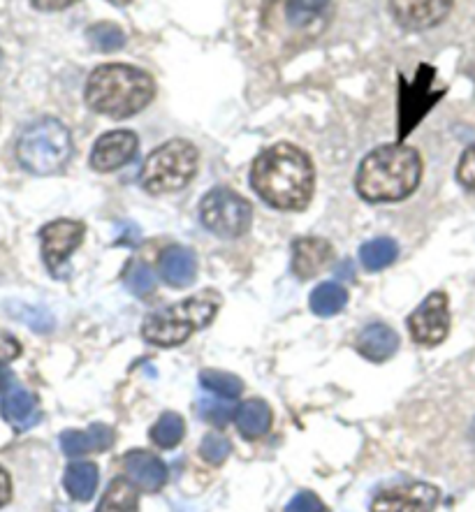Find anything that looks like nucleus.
Segmentation results:
<instances>
[{
	"instance_id": "obj_24",
	"label": "nucleus",
	"mask_w": 475,
	"mask_h": 512,
	"mask_svg": "<svg viewBox=\"0 0 475 512\" xmlns=\"http://www.w3.org/2000/svg\"><path fill=\"white\" fill-rule=\"evenodd\" d=\"M184 418L179 413H163L158 418V422L151 427V441L163 450H172L177 448L184 438Z\"/></svg>"
},
{
	"instance_id": "obj_21",
	"label": "nucleus",
	"mask_w": 475,
	"mask_h": 512,
	"mask_svg": "<svg viewBox=\"0 0 475 512\" xmlns=\"http://www.w3.org/2000/svg\"><path fill=\"white\" fill-rule=\"evenodd\" d=\"M140 510V494H137L135 482L126 478H114L107 487L105 496L98 503L95 512H137Z\"/></svg>"
},
{
	"instance_id": "obj_2",
	"label": "nucleus",
	"mask_w": 475,
	"mask_h": 512,
	"mask_svg": "<svg viewBox=\"0 0 475 512\" xmlns=\"http://www.w3.org/2000/svg\"><path fill=\"white\" fill-rule=\"evenodd\" d=\"M422 177L420 153L404 144L378 146L357 170V193L367 202H399L415 193Z\"/></svg>"
},
{
	"instance_id": "obj_4",
	"label": "nucleus",
	"mask_w": 475,
	"mask_h": 512,
	"mask_svg": "<svg viewBox=\"0 0 475 512\" xmlns=\"http://www.w3.org/2000/svg\"><path fill=\"white\" fill-rule=\"evenodd\" d=\"M221 304L223 299L218 292L204 290L200 295L184 299V302L151 313L142 325L144 339L153 346H179V343L188 341L197 329L211 325Z\"/></svg>"
},
{
	"instance_id": "obj_30",
	"label": "nucleus",
	"mask_w": 475,
	"mask_h": 512,
	"mask_svg": "<svg viewBox=\"0 0 475 512\" xmlns=\"http://www.w3.org/2000/svg\"><path fill=\"white\" fill-rule=\"evenodd\" d=\"M197 413H200L202 420H207L209 424H216V427H223L228 424L232 418V406L223 404V401H214V399H204L197 406Z\"/></svg>"
},
{
	"instance_id": "obj_32",
	"label": "nucleus",
	"mask_w": 475,
	"mask_h": 512,
	"mask_svg": "<svg viewBox=\"0 0 475 512\" xmlns=\"http://www.w3.org/2000/svg\"><path fill=\"white\" fill-rule=\"evenodd\" d=\"M457 179H459V184H462L466 190H471V193H475V144L469 146V149L464 151L462 160H459Z\"/></svg>"
},
{
	"instance_id": "obj_11",
	"label": "nucleus",
	"mask_w": 475,
	"mask_h": 512,
	"mask_svg": "<svg viewBox=\"0 0 475 512\" xmlns=\"http://www.w3.org/2000/svg\"><path fill=\"white\" fill-rule=\"evenodd\" d=\"M137 146H140V140L130 130H112V133H105L93 146L91 167L95 172L121 170L123 165H128L137 156Z\"/></svg>"
},
{
	"instance_id": "obj_34",
	"label": "nucleus",
	"mask_w": 475,
	"mask_h": 512,
	"mask_svg": "<svg viewBox=\"0 0 475 512\" xmlns=\"http://www.w3.org/2000/svg\"><path fill=\"white\" fill-rule=\"evenodd\" d=\"M21 355V343L7 332H0V367L17 360Z\"/></svg>"
},
{
	"instance_id": "obj_15",
	"label": "nucleus",
	"mask_w": 475,
	"mask_h": 512,
	"mask_svg": "<svg viewBox=\"0 0 475 512\" xmlns=\"http://www.w3.org/2000/svg\"><path fill=\"white\" fill-rule=\"evenodd\" d=\"M114 445V431L107 424L95 422L84 431H63L61 448L68 457L95 455V452H105Z\"/></svg>"
},
{
	"instance_id": "obj_38",
	"label": "nucleus",
	"mask_w": 475,
	"mask_h": 512,
	"mask_svg": "<svg viewBox=\"0 0 475 512\" xmlns=\"http://www.w3.org/2000/svg\"><path fill=\"white\" fill-rule=\"evenodd\" d=\"M109 3H112V5H119V7H123V5H128V3H130V0H109Z\"/></svg>"
},
{
	"instance_id": "obj_19",
	"label": "nucleus",
	"mask_w": 475,
	"mask_h": 512,
	"mask_svg": "<svg viewBox=\"0 0 475 512\" xmlns=\"http://www.w3.org/2000/svg\"><path fill=\"white\" fill-rule=\"evenodd\" d=\"M235 420L239 434L248 438V441H253V438L265 436L269 427H272V408L267 406V401L251 399L239 406Z\"/></svg>"
},
{
	"instance_id": "obj_13",
	"label": "nucleus",
	"mask_w": 475,
	"mask_h": 512,
	"mask_svg": "<svg viewBox=\"0 0 475 512\" xmlns=\"http://www.w3.org/2000/svg\"><path fill=\"white\" fill-rule=\"evenodd\" d=\"M334 258V248L330 241L318 237H302L292 244V272L299 279H311L323 272Z\"/></svg>"
},
{
	"instance_id": "obj_16",
	"label": "nucleus",
	"mask_w": 475,
	"mask_h": 512,
	"mask_svg": "<svg viewBox=\"0 0 475 512\" xmlns=\"http://www.w3.org/2000/svg\"><path fill=\"white\" fill-rule=\"evenodd\" d=\"M123 462H126L128 478L144 492H158L167 482V466L151 452L133 450L128 452Z\"/></svg>"
},
{
	"instance_id": "obj_5",
	"label": "nucleus",
	"mask_w": 475,
	"mask_h": 512,
	"mask_svg": "<svg viewBox=\"0 0 475 512\" xmlns=\"http://www.w3.org/2000/svg\"><path fill=\"white\" fill-rule=\"evenodd\" d=\"M72 156L70 130L56 119H40L21 133L17 158L24 170L47 177L63 170Z\"/></svg>"
},
{
	"instance_id": "obj_28",
	"label": "nucleus",
	"mask_w": 475,
	"mask_h": 512,
	"mask_svg": "<svg viewBox=\"0 0 475 512\" xmlns=\"http://www.w3.org/2000/svg\"><path fill=\"white\" fill-rule=\"evenodd\" d=\"M126 285L133 295L146 297L156 290V274H153V269L149 265H144V262H133V265L128 267Z\"/></svg>"
},
{
	"instance_id": "obj_3",
	"label": "nucleus",
	"mask_w": 475,
	"mask_h": 512,
	"mask_svg": "<svg viewBox=\"0 0 475 512\" xmlns=\"http://www.w3.org/2000/svg\"><path fill=\"white\" fill-rule=\"evenodd\" d=\"M153 95V79L144 70L123 63L100 65L86 82V102L93 112L119 121L140 114Z\"/></svg>"
},
{
	"instance_id": "obj_37",
	"label": "nucleus",
	"mask_w": 475,
	"mask_h": 512,
	"mask_svg": "<svg viewBox=\"0 0 475 512\" xmlns=\"http://www.w3.org/2000/svg\"><path fill=\"white\" fill-rule=\"evenodd\" d=\"M14 383V376L7 369H0V392H7Z\"/></svg>"
},
{
	"instance_id": "obj_36",
	"label": "nucleus",
	"mask_w": 475,
	"mask_h": 512,
	"mask_svg": "<svg viewBox=\"0 0 475 512\" xmlns=\"http://www.w3.org/2000/svg\"><path fill=\"white\" fill-rule=\"evenodd\" d=\"M10 496H12V482H10V475L3 466H0V508L7 506L10 503Z\"/></svg>"
},
{
	"instance_id": "obj_17",
	"label": "nucleus",
	"mask_w": 475,
	"mask_h": 512,
	"mask_svg": "<svg viewBox=\"0 0 475 512\" xmlns=\"http://www.w3.org/2000/svg\"><path fill=\"white\" fill-rule=\"evenodd\" d=\"M160 274L172 288H188L197 276V258L186 246H167L160 255Z\"/></svg>"
},
{
	"instance_id": "obj_10",
	"label": "nucleus",
	"mask_w": 475,
	"mask_h": 512,
	"mask_svg": "<svg viewBox=\"0 0 475 512\" xmlns=\"http://www.w3.org/2000/svg\"><path fill=\"white\" fill-rule=\"evenodd\" d=\"M408 329L415 343L438 346L450 332V306L445 292H431L408 318Z\"/></svg>"
},
{
	"instance_id": "obj_6",
	"label": "nucleus",
	"mask_w": 475,
	"mask_h": 512,
	"mask_svg": "<svg viewBox=\"0 0 475 512\" xmlns=\"http://www.w3.org/2000/svg\"><path fill=\"white\" fill-rule=\"evenodd\" d=\"M197 160L200 153L186 140H172L158 146L142 165L140 181L144 190L151 195L177 193L195 177Z\"/></svg>"
},
{
	"instance_id": "obj_40",
	"label": "nucleus",
	"mask_w": 475,
	"mask_h": 512,
	"mask_svg": "<svg viewBox=\"0 0 475 512\" xmlns=\"http://www.w3.org/2000/svg\"><path fill=\"white\" fill-rule=\"evenodd\" d=\"M0 61H3V54H0Z\"/></svg>"
},
{
	"instance_id": "obj_12",
	"label": "nucleus",
	"mask_w": 475,
	"mask_h": 512,
	"mask_svg": "<svg viewBox=\"0 0 475 512\" xmlns=\"http://www.w3.org/2000/svg\"><path fill=\"white\" fill-rule=\"evenodd\" d=\"M455 0H390V10L399 26L408 31H427L445 21Z\"/></svg>"
},
{
	"instance_id": "obj_1",
	"label": "nucleus",
	"mask_w": 475,
	"mask_h": 512,
	"mask_svg": "<svg viewBox=\"0 0 475 512\" xmlns=\"http://www.w3.org/2000/svg\"><path fill=\"white\" fill-rule=\"evenodd\" d=\"M251 184L267 204L283 211H302L313 197L316 172L309 156L295 144L269 146L255 158Z\"/></svg>"
},
{
	"instance_id": "obj_9",
	"label": "nucleus",
	"mask_w": 475,
	"mask_h": 512,
	"mask_svg": "<svg viewBox=\"0 0 475 512\" xmlns=\"http://www.w3.org/2000/svg\"><path fill=\"white\" fill-rule=\"evenodd\" d=\"M84 232H86L84 223L68 221V218L49 223L40 230L42 255H45L49 272L58 276V279H63L68 258L72 255V251H77L79 244H82Z\"/></svg>"
},
{
	"instance_id": "obj_22",
	"label": "nucleus",
	"mask_w": 475,
	"mask_h": 512,
	"mask_svg": "<svg viewBox=\"0 0 475 512\" xmlns=\"http://www.w3.org/2000/svg\"><path fill=\"white\" fill-rule=\"evenodd\" d=\"M397 255H399L397 241L387 237L371 239L360 248V260L364 269H369V272H380V269L390 267L392 262L397 260Z\"/></svg>"
},
{
	"instance_id": "obj_35",
	"label": "nucleus",
	"mask_w": 475,
	"mask_h": 512,
	"mask_svg": "<svg viewBox=\"0 0 475 512\" xmlns=\"http://www.w3.org/2000/svg\"><path fill=\"white\" fill-rule=\"evenodd\" d=\"M31 3L38 7V10L58 12V10H65V7H70L72 3H77V0H31Z\"/></svg>"
},
{
	"instance_id": "obj_7",
	"label": "nucleus",
	"mask_w": 475,
	"mask_h": 512,
	"mask_svg": "<svg viewBox=\"0 0 475 512\" xmlns=\"http://www.w3.org/2000/svg\"><path fill=\"white\" fill-rule=\"evenodd\" d=\"M204 228L223 239H237L251 230L253 207L230 188H214L200 204Z\"/></svg>"
},
{
	"instance_id": "obj_26",
	"label": "nucleus",
	"mask_w": 475,
	"mask_h": 512,
	"mask_svg": "<svg viewBox=\"0 0 475 512\" xmlns=\"http://www.w3.org/2000/svg\"><path fill=\"white\" fill-rule=\"evenodd\" d=\"M327 5H330V0H285V14H288L290 24L304 26L320 17L327 10Z\"/></svg>"
},
{
	"instance_id": "obj_31",
	"label": "nucleus",
	"mask_w": 475,
	"mask_h": 512,
	"mask_svg": "<svg viewBox=\"0 0 475 512\" xmlns=\"http://www.w3.org/2000/svg\"><path fill=\"white\" fill-rule=\"evenodd\" d=\"M12 316L19 318V320H24L26 325H31L33 329H38V332H49V329L54 327V318H51L47 311L33 309V306L17 304V306H14Z\"/></svg>"
},
{
	"instance_id": "obj_14",
	"label": "nucleus",
	"mask_w": 475,
	"mask_h": 512,
	"mask_svg": "<svg viewBox=\"0 0 475 512\" xmlns=\"http://www.w3.org/2000/svg\"><path fill=\"white\" fill-rule=\"evenodd\" d=\"M0 415H3L5 422L12 424L17 431L31 429L42 420L38 399H35L26 387L19 385H12L10 390L5 392L3 404H0Z\"/></svg>"
},
{
	"instance_id": "obj_39",
	"label": "nucleus",
	"mask_w": 475,
	"mask_h": 512,
	"mask_svg": "<svg viewBox=\"0 0 475 512\" xmlns=\"http://www.w3.org/2000/svg\"><path fill=\"white\" fill-rule=\"evenodd\" d=\"M473 436H475V424H473Z\"/></svg>"
},
{
	"instance_id": "obj_23",
	"label": "nucleus",
	"mask_w": 475,
	"mask_h": 512,
	"mask_svg": "<svg viewBox=\"0 0 475 512\" xmlns=\"http://www.w3.org/2000/svg\"><path fill=\"white\" fill-rule=\"evenodd\" d=\"M309 304L316 316H334V313H339L343 306L348 304V292L346 288H341L339 283H320L318 288L311 292Z\"/></svg>"
},
{
	"instance_id": "obj_25",
	"label": "nucleus",
	"mask_w": 475,
	"mask_h": 512,
	"mask_svg": "<svg viewBox=\"0 0 475 512\" xmlns=\"http://www.w3.org/2000/svg\"><path fill=\"white\" fill-rule=\"evenodd\" d=\"M200 385L225 399H237L241 390H244V383H241L239 376L228 371H218V369H204L200 373Z\"/></svg>"
},
{
	"instance_id": "obj_8",
	"label": "nucleus",
	"mask_w": 475,
	"mask_h": 512,
	"mask_svg": "<svg viewBox=\"0 0 475 512\" xmlns=\"http://www.w3.org/2000/svg\"><path fill=\"white\" fill-rule=\"evenodd\" d=\"M438 499L441 492L429 482H401L378 492L371 512H434Z\"/></svg>"
},
{
	"instance_id": "obj_18",
	"label": "nucleus",
	"mask_w": 475,
	"mask_h": 512,
	"mask_svg": "<svg viewBox=\"0 0 475 512\" xmlns=\"http://www.w3.org/2000/svg\"><path fill=\"white\" fill-rule=\"evenodd\" d=\"M357 353L362 357H367L371 362H385L397 353L399 348V336L392 327H387L383 323H374L369 327H364L360 336L355 341Z\"/></svg>"
},
{
	"instance_id": "obj_29",
	"label": "nucleus",
	"mask_w": 475,
	"mask_h": 512,
	"mask_svg": "<svg viewBox=\"0 0 475 512\" xmlns=\"http://www.w3.org/2000/svg\"><path fill=\"white\" fill-rule=\"evenodd\" d=\"M230 452H232V445L228 438H223L221 434H207L200 445V455L204 457V462L214 466L223 464L225 459L230 457Z\"/></svg>"
},
{
	"instance_id": "obj_27",
	"label": "nucleus",
	"mask_w": 475,
	"mask_h": 512,
	"mask_svg": "<svg viewBox=\"0 0 475 512\" xmlns=\"http://www.w3.org/2000/svg\"><path fill=\"white\" fill-rule=\"evenodd\" d=\"M89 40L98 51H116L126 45V35L114 24H95L89 28Z\"/></svg>"
},
{
	"instance_id": "obj_20",
	"label": "nucleus",
	"mask_w": 475,
	"mask_h": 512,
	"mask_svg": "<svg viewBox=\"0 0 475 512\" xmlns=\"http://www.w3.org/2000/svg\"><path fill=\"white\" fill-rule=\"evenodd\" d=\"M65 492L75 501H91L98 489V466L91 462H75L63 475Z\"/></svg>"
},
{
	"instance_id": "obj_33",
	"label": "nucleus",
	"mask_w": 475,
	"mask_h": 512,
	"mask_svg": "<svg viewBox=\"0 0 475 512\" xmlns=\"http://www.w3.org/2000/svg\"><path fill=\"white\" fill-rule=\"evenodd\" d=\"M285 512H327L323 501L313 492H299L292 496V501L285 506Z\"/></svg>"
}]
</instances>
